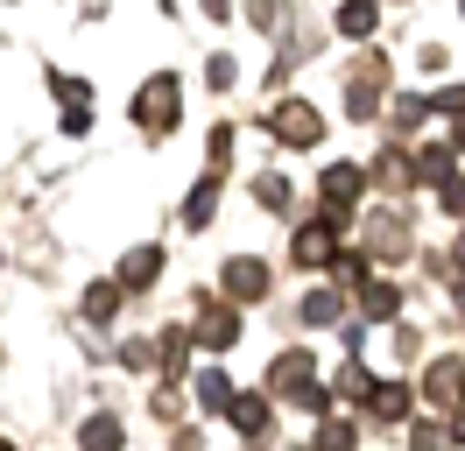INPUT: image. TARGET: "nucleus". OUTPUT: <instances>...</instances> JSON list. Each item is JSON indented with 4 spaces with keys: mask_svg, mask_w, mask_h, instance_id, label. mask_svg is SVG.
I'll list each match as a JSON object with an SVG mask.
<instances>
[{
    "mask_svg": "<svg viewBox=\"0 0 465 451\" xmlns=\"http://www.w3.org/2000/svg\"><path fill=\"white\" fill-rule=\"evenodd\" d=\"M232 395H240V388H232L226 366H204V374H198V409H204V416H226Z\"/></svg>",
    "mask_w": 465,
    "mask_h": 451,
    "instance_id": "obj_17",
    "label": "nucleus"
},
{
    "mask_svg": "<svg viewBox=\"0 0 465 451\" xmlns=\"http://www.w3.org/2000/svg\"><path fill=\"white\" fill-rule=\"evenodd\" d=\"M339 254H346V219H331V212H318L290 233V268H331Z\"/></svg>",
    "mask_w": 465,
    "mask_h": 451,
    "instance_id": "obj_4",
    "label": "nucleus"
},
{
    "mask_svg": "<svg viewBox=\"0 0 465 451\" xmlns=\"http://www.w3.org/2000/svg\"><path fill=\"white\" fill-rule=\"evenodd\" d=\"M204 15H212V22H226V15H232V0H204Z\"/></svg>",
    "mask_w": 465,
    "mask_h": 451,
    "instance_id": "obj_29",
    "label": "nucleus"
},
{
    "mask_svg": "<svg viewBox=\"0 0 465 451\" xmlns=\"http://www.w3.org/2000/svg\"><path fill=\"white\" fill-rule=\"evenodd\" d=\"M127 113H134V127H142L148 141L176 135V127H183V78H176V71H148V78L134 85Z\"/></svg>",
    "mask_w": 465,
    "mask_h": 451,
    "instance_id": "obj_1",
    "label": "nucleus"
},
{
    "mask_svg": "<svg viewBox=\"0 0 465 451\" xmlns=\"http://www.w3.org/2000/svg\"><path fill=\"white\" fill-rule=\"evenodd\" d=\"M268 289H275V268H268L262 254H226V268H219V296H226L232 310L268 304Z\"/></svg>",
    "mask_w": 465,
    "mask_h": 451,
    "instance_id": "obj_5",
    "label": "nucleus"
},
{
    "mask_svg": "<svg viewBox=\"0 0 465 451\" xmlns=\"http://www.w3.org/2000/svg\"><path fill=\"white\" fill-rule=\"evenodd\" d=\"M311 451H360V423H352V416H324Z\"/></svg>",
    "mask_w": 465,
    "mask_h": 451,
    "instance_id": "obj_21",
    "label": "nucleus"
},
{
    "mask_svg": "<svg viewBox=\"0 0 465 451\" xmlns=\"http://www.w3.org/2000/svg\"><path fill=\"white\" fill-rule=\"evenodd\" d=\"M155 276H163V247H155V240H148V247H127L120 254V289H127V296H142V289H155Z\"/></svg>",
    "mask_w": 465,
    "mask_h": 451,
    "instance_id": "obj_11",
    "label": "nucleus"
},
{
    "mask_svg": "<svg viewBox=\"0 0 465 451\" xmlns=\"http://www.w3.org/2000/svg\"><path fill=\"white\" fill-rule=\"evenodd\" d=\"M303 388H318V360H311V346L275 353V360H268V395H275V402H296Z\"/></svg>",
    "mask_w": 465,
    "mask_h": 451,
    "instance_id": "obj_9",
    "label": "nucleus"
},
{
    "mask_svg": "<svg viewBox=\"0 0 465 451\" xmlns=\"http://www.w3.org/2000/svg\"><path fill=\"white\" fill-rule=\"evenodd\" d=\"M360 197H367V163H331L318 176V205L331 212V219H352Z\"/></svg>",
    "mask_w": 465,
    "mask_h": 451,
    "instance_id": "obj_8",
    "label": "nucleus"
},
{
    "mask_svg": "<svg viewBox=\"0 0 465 451\" xmlns=\"http://www.w3.org/2000/svg\"><path fill=\"white\" fill-rule=\"evenodd\" d=\"M78 451H127V423L114 409H99V416L78 423Z\"/></svg>",
    "mask_w": 465,
    "mask_h": 451,
    "instance_id": "obj_13",
    "label": "nucleus"
},
{
    "mask_svg": "<svg viewBox=\"0 0 465 451\" xmlns=\"http://www.w3.org/2000/svg\"><path fill=\"white\" fill-rule=\"evenodd\" d=\"M409 451H451V430L444 423H409Z\"/></svg>",
    "mask_w": 465,
    "mask_h": 451,
    "instance_id": "obj_24",
    "label": "nucleus"
},
{
    "mask_svg": "<svg viewBox=\"0 0 465 451\" xmlns=\"http://www.w3.org/2000/svg\"><path fill=\"white\" fill-rule=\"evenodd\" d=\"M0 451H22V445H7V437H0Z\"/></svg>",
    "mask_w": 465,
    "mask_h": 451,
    "instance_id": "obj_30",
    "label": "nucleus"
},
{
    "mask_svg": "<svg viewBox=\"0 0 465 451\" xmlns=\"http://www.w3.org/2000/svg\"><path fill=\"white\" fill-rule=\"evenodd\" d=\"M451 155H465V113L451 120Z\"/></svg>",
    "mask_w": 465,
    "mask_h": 451,
    "instance_id": "obj_28",
    "label": "nucleus"
},
{
    "mask_svg": "<svg viewBox=\"0 0 465 451\" xmlns=\"http://www.w3.org/2000/svg\"><path fill=\"white\" fill-rule=\"evenodd\" d=\"M367 409H374L381 423H409V409H416V388H409V381H374Z\"/></svg>",
    "mask_w": 465,
    "mask_h": 451,
    "instance_id": "obj_14",
    "label": "nucleus"
},
{
    "mask_svg": "<svg viewBox=\"0 0 465 451\" xmlns=\"http://www.w3.org/2000/svg\"><path fill=\"white\" fill-rule=\"evenodd\" d=\"M120 304H127V289H120V282H92V289H85V325H114Z\"/></svg>",
    "mask_w": 465,
    "mask_h": 451,
    "instance_id": "obj_19",
    "label": "nucleus"
},
{
    "mask_svg": "<svg viewBox=\"0 0 465 451\" xmlns=\"http://www.w3.org/2000/svg\"><path fill=\"white\" fill-rule=\"evenodd\" d=\"M155 416H163V423H170V416H183V395H176V388H163V395H155Z\"/></svg>",
    "mask_w": 465,
    "mask_h": 451,
    "instance_id": "obj_27",
    "label": "nucleus"
},
{
    "mask_svg": "<svg viewBox=\"0 0 465 451\" xmlns=\"http://www.w3.org/2000/svg\"><path fill=\"white\" fill-rule=\"evenodd\" d=\"M247 338V325H240V310L226 304V296H212V289H198L191 296V346H204V353H232Z\"/></svg>",
    "mask_w": 465,
    "mask_h": 451,
    "instance_id": "obj_3",
    "label": "nucleus"
},
{
    "mask_svg": "<svg viewBox=\"0 0 465 451\" xmlns=\"http://www.w3.org/2000/svg\"><path fill=\"white\" fill-rule=\"evenodd\" d=\"M219 191H226V176H212V169H204L198 184H191V197H183V233H204V226H212V212H219Z\"/></svg>",
    "mask_w": 465,
    "mask_h": 451,
    "instance_id": "obj_12",
    "label": "nucleus"
},
{
    "mask_svg": "<svg viewBox=\"0 0 465 451\" xmlns=\"http://www.w3.org/2000/svg\"><path fill=\"white\" fill-rule=\"evenodd\" d=\"M388 120H395V135H416V127L430 120V99H423V92H395V99H388Z\"/></svg>",
    "mask_w": 465,
    "mask_h": 451,
    "instance_id": "obj_20",
    "label": "nucleus"
},
{
    "mask_svg": "<svg viewBox=\"0 0 465 451\" xmlns=\"http://www.w3.org/2000/svg\"><path fill=\"white\" fill-rule=\"evenodd\" d=\"M204 85H212V92H232V85H240V64H232V56H212V64H204Z\"/></svg>",
    "mask_w": 465,
    "mask_h": 451,
    "instance_id": "obj_25",
    "label": "nucleus"
},
{
    "mask_svg": "<svg viewBox=\"0 0 465 451\" xmlns=\"http://www.w3.org/2000/svg\"><path fill=\"white\" fill-rule=\"evenodd\" d=\"M331 28H339V35H352V43H367V35L381 28V7H374V0H339Z\"/></svg>",
    "mask_w": 465,
    "mask_h": 451,
    "instance_id": "obj_16",
    "label": "nucleus"
},
{
    "mask_svg": "<svg viewBox=\"0 0 465 451\" xmlns=\"http://www.w3.org/2000/svg\"><path fill=\"white\" fill-rule=\"evenodd\" d=\"M352 296H360V317H367V325H402V282L367 276L360 289H352Z\"/></svg>",
    "mask_w": 465,
    "mask_h": 451,
    "instance_id": "obj_10",
    "label": "nucleus"
},
{
    "mask_svg": "<svg viewBox=\"0 0 465 451\" xmlns=\"http://www.w3.org/2000/svg\"><path fill=\"white\" fill-rule=\"evenodd\" d=\"M416 64H423V71H444V64H451V50H444V43H423V50H416Z\"/></svg>",
    "mask_w": 465,
    "mask_h": 451,
    "instance_id": "obj_26",
    "label": "nucleus"
},
{
    "mask_svg": "<svg viewBox=\"0 0 465 451\" xmlns=\"http://www.w3.org/2000/svg\"><path fill=\"white\" fill-rule=\"evenodd\" d=\"M296 317H303V325H331V317H346V289H339V282H324V289H311Z\"/></svg>",
    "mask_w": 465,
    "mask_h": 451,
    "instance_id": "obj_18",
    "label": "nucleus"
},
{
    "mask_svg": "<svg viewBox=\"0 0 465 451\" xmlns=\"http://www.w3.org/2000/svg\"><path fill=\"white\" fill-rule=\"evenodd\" d=\"M268 135L282 141V148H318L324 141V113L311 99H275L268 106Z\"/></svg>",
    "mask_w": 465,
    "mask_h": 451,
    "instance_id": "obj_6",
    "label": "nucleus"
},
{
    "mask_svg": "<svg viewBox=\"0 0 465 451\" xmlns=\"http://www.w3.org/2000/svg\"><path fill=\"white\" fill-rule=\"evenodd\" d=\"M232 148H240V127H232V120H219V127H212V176H226Z\"/></svg>",
    "mask_w": 465,
    "mask_h": 451,
    "instance_id": "obj_22",
    "label": "nucleus"
},
{
    "mask_svg": "<svg viewBox=\"0 0 465 451\" xmlns=\"http://www.w3.org/2000/svg\"><path fill=\"white\" fill-rule=\"evenodd\" d=\"M416 395L430 402L437 416H459V409H465V360H459V353H437V360L423 366V381H416Z\"/></svg>",
    "mask_w": 465,
    "mask_h": 451,
    "instance_id": "obj_7",
    "label": "nucleus"
},
{
    "mask_svg": "<svg viewBox=\"0 0 465 451\" xmlns=\"http://www.w3.org/2000/svg\"><path fill=\"white\" fill-rule=\"evenodd\" d=\"M360 254H367L374 268H402L409 254H416V233H409V212H402V205H374V212H367Z\"/></svg>",
    "mask_w": 465,
    "mask_h": 451,
    "instance_id": "obj_2",
    "label": "nucleus"
},
{
    "mask_svg": "<svg viewBox=\"0 0 465 451\" xmlns=\"http://www.w3.org/2000/svg\"><path fill=\"white\" fill-rule=\"evenodd\" d=\"M388 346H395V360H402V366L423 360V332H416V325H388Z\"/></svg>",
    "mask_w": 465,
    "mask_h": 451,
    "instance_id": "obj_23",
    "label": "nucleus"
},
{
    "mask_svg": "<svg viewBox=\"0 0 465 451\" xmlns=\"http://www.w3.org/2000/svg\"><path fill=\"white\" fill-rule=\"evenodd\" d=\"M254 205L275 212V219H290V212H296V184L282 176V169H268V176H254Z\"/></svg>",
    "mask_w": 465,
    "mask_h": 451,
    "instance_id": "obj_15",
    "label": "nucleus"
}]
</instances>
